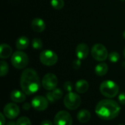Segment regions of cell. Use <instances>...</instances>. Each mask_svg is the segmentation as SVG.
I'll list each match as a JSON object with an SVG mask.
<instances>
[{
	"label": "cell",
	"mask_w": 125,
	"mask_h": 125,
	"mask_svg": "<svg viewBox=\"0 0 125 125\" xmlns=\"http://www.w3.org/2000/svg\"><path fill=\"white\" fill-rule=\"evenodd\" d=\"M75 89L78 93L83 94L89 89V83L85 80H79L75 83Z\"/></svg>",
	"instance_id": "15"
},
{
	"label": "cell",
	"mask_w": 125,
	"mask_h": 125,
	"mask_svg": "<svg viewBox=\"0 0 125 125\" xmlns=\"http://www.w3.org/2000/svg\"><path fill=\"white\" fill-rule=\"evenodd\" d=\"M29 45V40L26 36H21L16 40V48L19 50H24L27 48Z\"/></svg>",
	"instance_id": "18"
},
{
	"label": "cell",
	"mask_w": 125,
	"mask_h": 125,
	"mask_svg": "<svg viewBox=\"0 0 125 125\" xmlns=\"http://www.w3.org/2000/svg\"><path fill=\"white\" fill-rule=\"evenodd\" d=\"M123 53H124V56H125V49H124V51H123Z\"/></svg>",
	"instance_id": "35"
},
{
	"label": "cell",
	"mask_w": 125,
	"mask_h": 125,
	"mask_svg": "<svg viewBox=\"0 0 125 125\" xmlns=\"http://www.w3.org/2000/svg\"><path fill=\"white\" fill-rule=\"evenodd\" d=\"M11 63L17 69H23L29 63V57L23 51H16L12 55Z\"/></svg>",
	"instance_id": "4"
},
{
	"label": "cell",
	"mask_w": 125,
	"mask_h": 125,
	"mask_svg": "<svg viewBox=\"0 0 125 125\" xmlns=\"http://www.w3.org/2000/svg\"><path fill=\"white\" fill-rule=\"evenodd\" d=\"M108 59H109L110 62H111L113 63H116L119 60L120 55L117 52H112L110 54H108Z\"/></svg>",
	"instance_id": "23"
},
{
	"label": "cell",
	"mask_w": 125,
	"mask_h": 125,
	"mask_svg": "<svg viewBox=\"0 0 125 125\" xmlns=\"http://www.w3.org/2000/svg\"><path fill=\"white\" fill-rule=\"evenodd\" d=\"M77 119L81 123H86L91 119V114L87 110H81L78 113Z\"/></svg>",
	"instance_id": "17"
},
{
	"label": "cell",
	"mask_w": 125,
	"mask_h": 125,
	"mask_svg": "<svg viewBox=\"0 0 125 125\" xmlns=\"http://www.w3.org/2000/svg\"><path fill=\"white\" fill-rule=\"evenodd\" d=\"M0 118H1V125H4L5 123V119H4V114H0Z\"/></svg>",
	"instance_id": "31"
},
{
	"label": "cell",
	"mask_w": 125,
	"mask_h": 125,
	"mask_svg": "<svg viewBox=\"0 0 125 125\" xmlns=\"http://www.w3.org/2000/svg\"><path fill=\"white\" fill-rule=\"evenodd\" d=\"M52 94L56 100H60L63 96V92L60 89H55L52 91Z\"/></svg>",
	"instance_id": "25"
},
{
	"label": "cell",
	"mask_w": 125,
	"mask_h": 125,
	"mask_svg": "<svg viewBox=\"0 0 125 125\" xmlns=\"http://www.w3.org/2000/svg\"><path fill=\"white\" fill-rule=\"evenodd\" d=\"M40 60L45 66H53L58 61L57 54L51 50H45L40 55Z\"/></svg>",
	"instance_id": "6"
},
{
	"label": "cell",
	"mask_w": 125,
	"mask_h": 125,
	"mask_svg": "<svg viewBox=\"0 0 125 125\" xmlns=\"http://www.w3.org/2000/svg\"><path fill=\"white\" fill-rule=\"evenodd\" d=\"M10 98L14 103H22L26 100V94L19 90H13L10 93Z\"/></svg>",
	"instance_id": "14"
},
{
	"label": "cell",
	"mask_w": 125,
	"mask_h": 125,
	"mask_svg": "<svg viewBox=\"0 0 125 125\" xmlns=\"http://www.w3.org/2000/svg\"><path fill=\"white\" fill-rule=\"evenodd\" d=\"M16 125H31V121L27 117H21L17 120Z\"/></svg>",
	"instance_id": "24"
},
{
	"label": "cell",
	"mask_w": 125,
	"mask_h": 125,
	"mask_svg": "<svg viewBox=\"0 0 125 125\" xmlns=\"http://www.w3.org/2000/svg\"><path fill=\"white\" fill-rule=\"evenodd\" d=\"M7 125H16V123H15L13 121H10V122L7 124Z\"/></svg>",
	"instance_id": "33"
},
{
	"label": "cell",
	"mask_w": 125,
	"mask_h": 125,
	"mask_svg": "<svg viewBox=\"0 0 125 125\" xmlns=\"http://www.w3.org/2000/svg\"><path fill=\"white\" fill-rule=\"evenodd\" d=\"M100 91L103 96L108 98H113L119 93V87L113 81H105L101 83Z\"/></svg>",
	"instance_id": "3"
},
{
	"label": "cell",
	"mask_w": 125,
	"mask_h": 125,
	"mask_svg": "<svg viewBox=\"0 0 125 125\" xmlns=\"http://www.w3.org/2000/svg\"><path fill=\"white\" fill-rule=\"evenodd\" d=\"M81 66V60L80 59H77L75 60L73 63V67L74 69H78Z\"/></svg>",
	"instance_id": "29"
},
{
	"label": "cell",
	"mask_w": 125,
	"mask_h": 125,
	"mask_svg": "<svg viewBox=\"0 0 125 125\" xmlns=\"http://www.w3.org/2000/svg\"><path fill=\"white\" fill-rule=\"evenodd\" d=\"M91 53L92 57L98 62H103L108 56L106 48L102 44H95L92 47Z\"/></svg>",
	"instance_id": "7"
},
{
	"label": "cell",
	"mask_w": 125,
	"mask_h": 125,
	"mask_svg": "<svg viewBox=\"0 0 125 125\" xmlns=\"http://www.w3.org/2000/svg\"><path fill=\"white\" fill-rule=\"evenodd\" d=\"M118 100H119V102L122 105H125V92H122V93H121V94L119 95Z\"/></svg>",
	"instance_id": "28"
},
{
	"label": "cell",
	"mask_w": 125,
	"mask_h": 125,
	"mask_svg": "<svg viewBox=\"0 0 125 125\" xmlns=\"http://www.w3.org/2000/svg\"><path fill=\"white\" fill-rule=\"evenodd\" d=\"M23 108L24 110L27 111V110H29V109L30 108V105H29V103H24V104H23Z\"/></svg>",
	"instance_id": "32"
},
{
	"label": "cell",
	"mask_w": 125,
	"mask_h": 125,
	"mask_svg": "<svg viewBox=\"0 0 125 125\" xmlns=\"http://www.w3.org/2000/svg\"><path fill=\"white\" fill-rule=\"evenodd\" d=\"M46 98L48 99V102H50L51 103H55V102L56 101V100H55V98H54L53 94H52V92H48V93L46 94Z\"/></svg>",
	"instance_id": "27"
},
{
	"label": "cell",
	"mask_w": 125,
	"mask_h": 125,
	"mask_svg": "<svg viewBox=\"0 0 125 125\" xmlns=\"http://www.w3.org/2000/svg\"><path fill=\"white\" fill-rule=\"evenodd\" d=\"M120 111L119 105L112 100H103L97 103L95 108L96 114L104 120L115 119L119 114Z\"/></svg>",
	"instance_id": "2"
},
{
	"label": "cell",
	"mask_w": 125,
	"mask_h": 125,
	"mask_svg": "<svg viewBox=\"0 0 125 125\" xmlns=\"http://www.w3.org/2000/svg\"><path fill=\"white\" fill-rule=\"evenodd\" d=\"M0 65H1V70H0V75L1 76H4L7 74L8 71H9V66L7 64V63L4 61H1L0 62Z\"/></svg>",
	"instance_id": "21"
},
{
	"label": "cell",
	"mask_w": 125,
	"mask_h": 125,
	"mask_svg": "<svg viewBox=\"0 0 125 125\" xmlns=\"http://www.w3.org/2000/svg\"><path fill=\"white\" fill-rule=\"evenodd\" d=\"M31 106L37 111H45L48 106V100L42 96H36L31 100Z\"/></svg>",
	"instance_id": "10"
},
{
	"label": "cell",
	"mask_w": 125,
	"mask_h": 125,
	"mask_svg": "<svg viewBox=\"0 0 125 125\" xmlns=\"http://www.w3.org/2000/svg\"><path fill=\"white\" fill-rule=\"evenodd\" d=\"M51 4L54 9L61 10L64 6V0H51Z\"/></svg>",
	"instance_id": "20"
},
{
	"label": "cell",
	"mask_w": 125,
	"mask_h": 125,
	"mask_svg": "<svg viewBox=\"0 0 125 125\" xmlns=\"http://www.w3.org/2000/svg\"><path fill=\"white\" fill-rule=\"evenodd\" d=\"M19 107L15 103H8L4 108V114L7 118L10 119L16 118L19 115Z\"/></svg>",
	"instance_id": "11"
},
{
	"label": "cell",
	"mask_w": 125,
	"mask_h": 125,
	"mask_svg": "<svg viewBox=\"0 0 125 125\" xmlns=\"http://www.w3.org/2000/svg\"><path fill=\"white\" fill-rule=\"evenodd\" d=\"M31 45L33 48L34 49H41L42 48V42L40 39L39 38H34L31 42Z\"/></svg>",
	"instance_id": "22"
},
{
	"label": "cell",
	"mask_w": 125,
	"mask_h": 125,
	"mask_svg": "<svg viewBox=\"0 0 125 125\" xmlns=\"http://www.w3.org/2000/svg\"><path fill=\"white\" fill-rule=\"evenodd\" d=\"M121 1H125V0H121Z\"/></svg>",
	"instance_id": "36"
},
{
	"label": "cell",
	"mask_w": 125,
	"mask_h": 125,
	"mask_svg": "<svg viewBox=\"0 0 125 125\" xmlns=\"http://www.w3.org/2000/svg\"></svg>",
	"instance_id": "37"
},
{
	"label": "cell",
	"mask_w": 125,
	"mask_h": 125,
	"mask_svg": "<svg viewBox=\"0 0 125 125\" xmlns=\"http://www.w3.org/2000/svg\"><path fill=\"white\" fill-rule=\"evenodd\" d=\"M31 28L32 29L36 31V32H42L45 29V21L39 18H36L32 20L31 21Z\"/></svg>",
	"instance_id": "13"
},
{
	"label": "cell",
	"mask_w": 125,
	"mask_h": 125,
	"mask_svg": "<svg viewBox=\"0 0 125 125\" xmlns=\"http://www.w3.org/2000/svg\"><path fill=\"white\" fill-rule=\"evenodd\" d=\"M40 125H53V123L49 120H43Z\"/></svg>",
	"instance_id": "30"
},
{
	"label": "cell",
	"mask_w": 125,
	"mask_h": 125,
	"mask_svg": "<svg viewBox=\"0 0 125 125\" xmlns=\"http://www.w3.org/2000/svg\"><path fill=\"white\" fill-rule=\"evenodd\" d=\"M108 70V67L105 63H100L95 67V73L99 76L105 75Z\"/></svg>",
	"instance_id": "19"
},
{
	"label": "cell",
	"mask_w": 125,
	"mask_h": 125,
	"mask_svg": "<svg viewBox=\"0 0 125 125\" xmlns=\"http://www.w3.org/2000/svg\"><path fill=\"white\" fill-rule=\"evenodd\" d=\"M12 53V48L7 44H1L0 46V57L1 59H7L11 56Z\"/></svg>",
	"instance_id": "16"
},
{
	"label": "cell",
	"mask_w": 125,
	"mask_h": 125,
	"mask_svg": "<svg viewBox=\"0 0 125 125\" xmlns=\"http://www.w3.org/2000/svg\"><path fill=\"white\" fill-rule=\"evenodd\" d=\"M64 89L67 92H71L73 90V84L70 81H67L64 84Z\"/></svg>",
	"instance_id": "26"
},
{
	"label": "cell",
	"mask_w": 125,
	"mask_h": 125,
	"mask_svg": "<svg viewBox=\"0 0 125 125\" xmlns=\"http://www.w3.org/2000/svg\"><path fill=\"white\" fill-rule=\"evenodd\" d=\"M123 37L125 38V30L123 31Z\"/></svg>",
	"instance_id": "34"
},
{
	"label": "cell",
	"mask_w": 125,
	"mask_h": 125,
	"mask_svg": "<svg viewBox=\"0 0 125 125\" xmlns=\"http://www.w3.org/2000/svg\"><path fill=\"white\" fill-rule=\"evenodd\" d=\"M54 125H72L73 119L70 114L65 111H61L56 114L54 117Z\"/></svg>",
	"instance_id": "9"
},
{
	"label": "cell",
	"mask_w": 125,
	"mask_h": 125,
	"mask_svg": "<svg viewBox=\"0 0 125 125\" xmlns=\"http://www.w3.org/2000/svg\"><path fill=\"white\" fill-rule=\"evenodd\" d=\"M20 83L22 91L26 95L36 93L40 88V78L37 72L31 68L23 70L21 76Z\"/></svg>",
	"instance_id": "1"
},
{
	"label": "cell",
	"mask_w": 125,
	"mask_h": 125,
	"mask_svg": "<svg viewBox=\"0 0 125 125\" xmlns=\"http://www.w3.org/2000/svg\"><path fill=\"white\" fill-rule=\"evenodd\" d=\"M81 103V99L80 96L74 92H69L64 99V104L69 110L77 109Z\"/></svg>",
	"instance_id": "5"
},
{
	"label": "cell",
	"mask_w": 125,
	"mask_h": 125,
	"mask_svg": "<svg viewBox=\"0 0 125 125\" xmlns=\"http://www.w3.org/2000/svg\"><path fill=\"white\" fill-rule=\"evenodd\" d=\"M58 84V78L53 73H48L44 75L42 80L43 88L48 91H51L56 89Z\"/></svg>",
	"instance_id": "8"
},
{
	"label": "cell",
	"mask_w": 125,
	"mask_h": 125,
	"mask_svg": "<svg viewBox=\"0 0 125 125\" xmlns=\"http://www.w3.org/2000/svg\"><path fill=\"white\" fill-rule=\"evenodd\" d=\"M75 54L78 59H85L89 55V47L85 43H81L78 45L75 49Z\"/></svg>",
	"instance_id": "12"
}]
</instances>
